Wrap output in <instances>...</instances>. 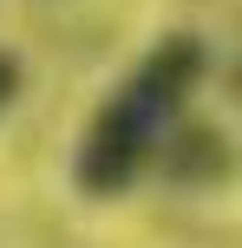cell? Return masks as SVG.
Masks as SVG:
<instances>
[{"label":"cell","instance_id":"obj_1","mask_svg":"<svg viewBox=\"0 0 242 248\" xmlns=\"http://www.w3.org/2000/svg\"><path fill=\"white\" fill-rule=\"evenodd\" d=\"M210 78V46L196 33H164L125 78L112 85V98L85 118L72 150V183L92 202H118L144 170L157 163L164 137L190 118L196 85Z\"/></svg>","mask_w":242,"mask_h":248},{"label":"cell","instance_id":"obj_2","mask_svg":"<svg viewBox=\"0 0 242 248\" xmlns=\"http://www.w3.org/2000/svg\"><path fill=\"white\" fill-rule=\"evenodd\" d=\"M151 170L164 176L170 189H216V183H229L236 150H229V137H223V124H210V118H183L177 131L164 137V150H157Z\"/></svg>","mask_w":242,"mask_h":248},{"label":"cell","instance_id":"obj_3","mask_svg":"<svg viewBox=\"0 0 242 248\" xmlns=\"http://www.w3.org/2000/svg\"><path fill=\"white\" fill-rule=\"evenodd\" d=\"M20 92H26V65H20V52H13V46H0V118L13 111Z\"/></svg>","mask_w":242,"mask_h":248},{"label":"cell","instance_id":"obj_4","mask_svg":"<svg viewBox=\"0 0 242 248\" xmlns=\"http://www.w3.org/2000/svg\"><path fill=\"white\" fill-rule=\"evenodd\" d=\"M236 92H242V78H236Z\"/></svg>","mask_w":242,"mask_h":248}]
</instances>
